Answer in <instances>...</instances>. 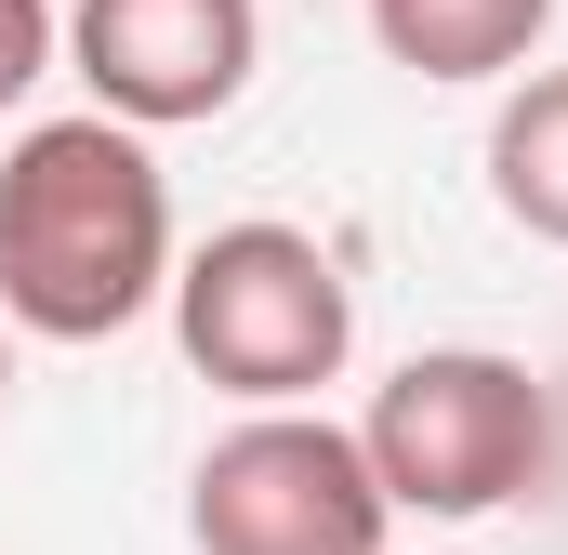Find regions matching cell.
Masks as SVG:
<instances>
[{"label": "cell", "mask_w": 568, "mask_h": 555, "mask_svg": "<svg viewBox=\"0 0 568 555\" xmlns=\"http://www.w3.org/2000/svg\"><path fill=\"white\" fill-rule=\"evenodd\" d=\"M172 304V172L133 120H27L0 159V317L27 344H120Z\"/></svg>", "instance_id": "1"}, {"label": "cell", "mask_w": 568, "mask_h": 555, "mask_svg": "<svg viewBox=\"0 0 568 555\" xmlns=\"http://www.w3.org/2000/svg\"><path fill=\"white\" fill-rule=\"evenodd\" d=\"M357 450H371V476H384L397 516L463 529V516H503V503L542 490V463H556V397H542V371L503 357V344H424V357H397V371L371 384Z\"/></svg>", "instance_id": "2"}, {"label": "cell", "mask_w": 568, "mask_h": 555, "mask_svg": "<svg viewBox=\"0 0 568 555\" xmlns=\"http://www.w3.org/2000/svg\"><path fill=\"white\" fill-rule=\"evenodd\" d=\"M172 344L239 411H291V397L344 384L357 291L304 225H212L199 252H172Z\"/></svg>", "instance_id": "3"}, {"label": "cell", "mask_w": 568, "mask_h": 555, "mask_svg": "<svg viewBox=\"0 0 568 555\" xmlns=\"http://www.w3.org/2000/svg\"><path fill=\"white\" fill-rule=\"evenodd\" d=\"M397 503L357 450V423L331 411H252L225 423L185 476V543L199 555H384Z\"/></svg>", "instance_id": "4"}, {"label": "cell", "mask_w": 568, "mask_h": 555, "mask_svg": "<svg viewBox=\"0 0 568 555\" xmlns=\"http://www.w3.org/2000/svg\"><path fill=\"white\" fill-rule=\"evenodd\" d=\"M67 67L133 133L225 120L265 67V0H67Z\"/></svg>", "instance_id": "5"}, {"label": "cell", "mask_w": 568, "mask_h": 555, "mask_svg": "<svg viewBox=\"0 0 568 555\" xmlns=\"http://www.w3.org/2000/svg\"><path fill=\"white\" fill-rule=\"evenodd\" d=\"M542 27H556V0H371V40H384V67H410V80H516L529 53H542Z\"/></svg>", "instance_id": "6"}, {"label": "cell", "mask_w": 568, "mask_h": 555, "mask_svg": "<svg viewBox=\"0 0 568 555\" xmlns=\"http://www.w3.org/2000/svg\"><path fill=\"white\" fill-rule=\"evenodd\" d=\"M489 199H503V225L568 252V67H516V93L489 120Z\"/></svg>", "instance_id": "7"}, {"label": "cell", "mask_w": 568, "mask_h": 555, "mask_svg": "<svg viewBox=\"0 0 568 555\" xmlns=\"http://www.w3.org/2000/svg\"><path fill=\"white\" fill-rule=\"evenodd\" d=\"M53 67H67V13H53V0H0V120H13Z\"/></svg>", "instance_id": "8"}, {"label": "cell", "mask_w": 568, "mask_h": 555, "mask_svg": "<svg viewBox=\"0 0 568 555\" xmlns=\"http://www.w3.org/2000/svg\"><path fill=\"white\" fill-rule=\"evenodd\" d=\"M0 397H13V317H0Z\"/></svg>", "instance_id": "9"}, {"label": "cell", "mask_w": 568, "mask_h": 555, "mask_svg": "<svg viewBox=\"0 0 568 555\" xmlns=\"http://www.w3.org/2000/svg\"><path fill=\"white\" fill-rule=\"evenodd\" d=\"M384 555H397V543H384Z\"/></svg>", "instance_id": "10"}]
</instances>
